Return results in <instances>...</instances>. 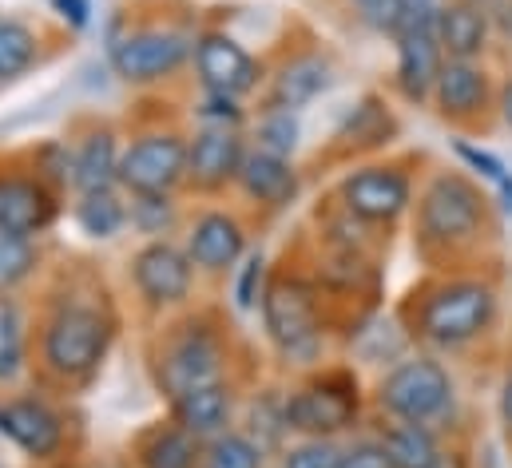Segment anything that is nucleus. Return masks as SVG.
Listing matches in <instances>:
<instances>
[{
  "label": "nucleus",
  "instance_id": "obj_1",
  "mask_svg": "<svg viewBox=\"0 0 512 468\" xmlns=\"http://www.w3.org/2000/svg\"><path fill=\"white\" fill-rule=\"evenodd\" d=\"M501 211L493 195L469 171H433L413 203V246L417 254L445 270L453 262L477 258L485 242L497 238Z\"/></svg>",
  "mask_w": 512,
  "mask_h": 468
},
{
  "label": "nucleus",
  "instance_id": "obj_2",
  "mask_svg": "<svg viewBox=\"0 0 512 468\" xmlns=\"http://www.w3.org/2000/svg\"><path fill=\"white\" fill-rule=\"evenodd\" d=\"M409 338L429 353H457L493 334L501 318V294L481 274H437L409 294Z\"/></svg>",
  "mask_w": 512,
  "mask_h": 468
},
{
  "label": "nucleus",
  "instance_id": "obj_3",
  "mask_svg": "<svg viewBox=\"0 0 512 468\" xmlns=\"http://www.w3.org/2000/svg\"><path fill=\"white\" fill-rule=\"evenodd\" d=\"M112 342L116 318L108 314V306L60 298L40 322V365L64 385H84L108 361Z\"/></svg>",
  "mask_w": 512,
  "mask_h": 468
},
{
  "label": "nucleus",
  "instance_id": "obj_4",
  "mask_svg": "<svg viewBox=\"0 0 512 468\" xmlns=\"http://www.w3.org/2000/svg\"><path fill=\"white\" fill-rule=\"evenodd\" d=\"M266 342L290 369H318L326 350V318H322V290L318 282L282 270L270 274L266 294L258 302Z\"/></svg>",
  "mask_w": 512,
  "mask_h": 468
},
{
  "label": "nucleus",
  "instance_id": "obj_5",
  "mask_svg": "<svg viewBox=\"0 0 512 468\" xmlns=\"http://www.w3.org/2000/svg\"><path fill=\"white\" fill-rule=\"evenodd\" d=\"M155 385L167 401L215 385V381H231V346L223 338V330L207 318V314H191L183 322H175L171 330L159 334V350L151 361Z\"/></svg>",
  "mask_w": 512,
  "mask_h": 468
},
{
  "label": "nucleus",
  "instance_id": "obj_6",
  "mask_svg": "<svg viewBox=\"0 0 512 468\" xmlns=\"http://www.w3.org/2000/svg\"><path fill=\"white\" fill-rule=\"evenodd\" d=\"M374 405L385 421H417L441 429L457 405V381L437 353H409L378 377Z\"/></svg>",
  "mask_w": 512,
  "mask_h": 468
},
{
  "label": "nucleus",
  "instance_id": "obj_7",
  "mask_svg": "<svg viewBox=\"0 0 512 468\" xmlns=\"http://www.w3.org/2000/svg\"><path fill=\"white\" fill-rule=\"evenodd\" d=\"M362 381L350 365L314 369L298 389L286 393V421L294 437H342L362 425Z\"/></svg>",
  "mask_w": 512,
  "mask_h": 468
},
{
  "label": "nucleus",
  "instance_id": "obj_8",
  "mask_svg": "<svg viewBox=\"0 0 512 468\" xmlns=\"http://www.w3.org/2000/svg\"><path fill=\"white\" fill-rule=\"evenodd\" d=\"M195 52V32L175 28V24H147L131 28L112 40V72L131 88H155L171 80Z\"/></svg>",
  "mask_w": 512,
  "mask_h": 468
},
{
  "label": "nucleus",
  "instance_id": "obj_9",
  "mask_svg": "<svg viewBox=\"0 0 512 468\" xmlns=\"http://www.w3.org/2000/svg\"><path fill=\"white\" fill-rule=\"evenodd\" d=\"M334 199L366 227H397L413 211V171L405 163H358L338 179Z\"/></svg>",
  "mask_w": 512,
  "mask_h": 468
},
{
  "label": "nucleus",
  "instance_id": "obj_10",
  "mask_svg": "<svg viewBox=\"0 0 512 468\" xmlns=\"http://www.w3.org/2000/svg\"><path fill=\"white\" fill-rule=\"evenodd\" d=\"M187 183V135L175 127H155L135 135L120 159L124 195H175Z\"/></svg>",
  "mask_w": 512,
  "mask_h": 468
},
{
  "label": "nucleus",
  "instance_id": "obj_11",
  "mask_svg": "<svg viewBox=\"0 0 512 468\" xmlns=\"http://www.w3.org/2000/svg\"><path fill=\"white\" fill-rule=\"evenodd\" d=\"M195 274L199 270H195L191 254L171 238H151L131 254V286H135L139 302L155 314L187 306V298L195 290Z\"/></svg>",
  "mask_w": 512,
  "mask_h": 468
},
{
  "label": "nucleus",
  "instance_id": "obj_12",
  "mask_svg": "<svg viewBox=\"0 0 512 468\" xmlns=\"http://www.w3.org/2000/svg\"><path fill=\"white\" fill-rule=\"evenodd\" d=\"M429 104L441 123L473 131L497 112V84L481 60H445Z\"/></svg>",
  "mask_w": 512,
  "mask_h": 468
},
{
  "label": "nucleus",
  "instance_id": "obj_13",
  "mask_svg": "<svg viewBox=\"0 0 512 468\" xmlns=\"http://www.w3.org/2000/svg\"><path fill=\"white\" fill-rule=\"evenodd\" d=\"M0 437L12 449H20L28 461L52 465L64 453L68 429H64V417H60V409L52 401L20 393V397H4L0 401Z\"/></svg>",
  "mask_w": 512,
  "mask_h": 468
},
{
  "label": "nucleus",
  "instance_id": "obj_14",
  "mask_svg": "<svg viewBox=\"0 0 512 468\" xmlns=\"http://www.w3.org/2000/svg\"><path fill=\"white\" fill-rule=\"evenodd\" d=\"M191 64H195V80H199L203 92H219V96L243 100L262 84V64L251 56V48L239 44L235 36L219 32V28L195 36Z\"/></svg>",
  "mask_w": 512,
  "mask_h": 468
},
{
  "label": "nucleus",
  "instance_id": "obj_15",
  "mask_svg": "<svg viewBox=\"0 0 512 468\" xmlns=\"http://www.w3.org/2000/svg\"><path fill=\"white\" fill-rule=\"evenodd\" d=\"M251 151L247 131H231V127H199L195 135H187V183L195 195H223L227 187H235L239 167Z\"/></svg>",
  "mask_w": 512,
  "mask_h": 468
},
{
  "label": "nucleus",
  "instance_id": "obj_16",
  "mask_svg": "<svg viewBox=\"0 0 512 468\" xmlns=\"http://www.w3.org/2000/svg\"><path fill=\"white\" fill-rule=\"evenodd\" d=\"M183 250L191 254V262H195L199 274L219 278V274L235 270V266L247 258V227H243V219L231 215V211H219V207L199 211V215L187 223Z\"/></svg>",
  "mask_w": 512,
  "mask_h": 468
},
{
  "label": "nucleus",
  "instance_id": "obj_17",
  "mask_svg": "<svg viewBox=\"0 0 512 468\" xmlns=\"http://www.w3.org/2000/svg\"><path fill=\"white\" fill-rule=\"evenodd\" d=\"M60 219V191L44 183L36 171H4L0 175V227L28 238H40Z\"/></svg>",
  "mask_w": 512,
  "mask_h": 468
},
{
  "label": "nucleus",
  "instance_id": "obj_18",
  "mask_svg": "<svg viewBox=\"0 0 512 468\" xmlns=\"http://www.w3.org/2000/svg\"><path fill=\"white\" fill-rule=\"evenodd\" d=\"M334 60L326 52H298L290 56L266 88V104L262 108H282V112H302L310 108L318 96H326L334 88Z\"/></svg>",
  "mask_w": 512,
  "mask_h": 468
},
{
  "label": "nucleus",
  "instance_id": "obj_19",
  "mask_svg": "<svg viewBox=\"0 0 512 468\" xmlns=\"http://www.w3.org/2000/svg\"><path fill=\"white\" fill-rule=\"evenodd\" d=\"M235 187L243 191L247 203H255L262 211H286L302 195V175H298L294 159H282V155L251 147L243 167H239Z\"/></svg>",
  "mask_w": 512,
  "mask_h": 468
},
{
  "label": "nucleus",
  "instance_id": "obj_20",
  "mask_svg": "<svg viewBox=\"0 0 512 468\" xmlns=\"http://www.w3.org/2000/svg\"><path fill=\"white\" fill-rule=\"evenodd\" d=\"M397 135H401V123L389 112L385 96L370 92V96H362V100L342 116V123L334 127L330 151L342 155V159H350V155H370V151H378V147H389Z\"/></svg>",
  "mask_w": 512,
  "mask_h": 468
},
{
  "label": "nucleus",
  "instance_id": "obj_21",
  "mask_svg": "<svg viewBox=\"0 0 512 468\" xmlns=\"http://www.w3.org/2000/svg\"><path fill=\"white\" fill-rule=\"evenodd\" d=\"M171 405V421L183 425L191 437L199 441H211L227 429H235V417H239V393L231 381H215V385H203V389H191Z\"/></svg>",
  "mask_w": 512,
  "mask_h": 468
},
{
  "label": "nucleus",
  "instance_id": "obj_22",
  "mask_svg": "<svg viewBox=\"0 0 512 468\" xmlns=\"http://www.w3.org/2000/svg\"><path fill=\"white\" fill-rule=\"evenodd\" d=\"M437 40L445 60H485L493 48L489 12L469 0H441L437 8Z\"/></svg>",
  "mask_w": 512,
  "mask_h": 468
},
{
  "label": "nucleus",
  "instance_id": "obj_23",
  "mask_svg": "<svg viewBox=\"0 0 512 468\" xmlns=\"http://www.w3.org/2000/svg\"><path fill=\"white\" fill-rule=\"evenodd\" d=\"M120 135L112 127H92L72 143V191H104V187H120Z\"/></svg>",
  "mask_w": 512,
  "mask_h": 468
},
{
  "label": "nucleus",
  "instance_id": "obj_24",
  "mask_svg": "<svg viewBox=\"0 0 512 468\" xmlns=\"http://www.w3.org/2000/svg\"><path fill=\"white\" fill-rule=\"evenodd\" d=\"M131 461H135V468H199L203 441L167 417V421L147 425L131 441Z\"/></svg>",
  "mask_w": 512,
  "mask_h": 468
},
{
  "label": "nucleus",
  "instance_id": "obj_25",
  "mask_svg": "<svg viewBox=\"0 0 512 468\" xmlns=\"http://www.w3.org/2000/svg\"><path fill=\"white\" fill-rule=\"evenodd\" d=\"M374 437H378V445L385 449L393 468H433L441 449H445L441 429L417 425V421H385L382 417Z\"/></svg>",
  "mask_w": 512,
  "mask_h": 468
},
{
  "label": "nucleus",
  "instance_id": "obj_26",
  "mask_svg": "<svg viewBox=\"0 0 512 468\" xmlns=\"http://www.w3.org/2000/svg\"><path fill=\"white\" fill-rule=\"evenodd\" d=\"M72 219H76V227L88 234V238L108 242V238L128 231V195L120 187L84 191V195H76Z\"/></svg>",
  "mask_w": 512,
  "mask_h": 468
},
{
  "label": "nucleus",
  "instance_id": "obj_27",
  "mask_svg": "<svg viewBox=\"0 0 512 468\" xmlns=\"http://www.w3.org/2000/svg\"><path fill=\"white\" fill-rule=\"evenodd\" d=\"M243 433L258 441L270 457H278L294 437L290 421H286V393H278V389L255 393V401L247 405V417H243Z\"/></svg>",
  "mask_w": 512,
  "mask_h": 468
},
{
  "label": "nucleus",
  "instance_id": "obj_28",
  "mask_svg": "<svg viewBox=\"0 0 512 468\" xmlns=\"http://www.w3.org/2000/svg\"><path fill=\"white\" fill-rule=\"evenodd\" d=\"M247 139H251V147H258V151L294 159V151L302 147V123H298V112L262 108L258 119H251V135H247Z\"/></svg>",
  "mask_w": 512,
  "mask_h": 468
},
{
  "label": "nucleus",
  "instance_id": "obj_29",
  "mask_svg": "<svg viewBox=\"0 0 512 468\" xmlns=\"http://www.w3.org/2000/svg\"><path fill=\"white\" fill-rule=\"evenodd\" d=\"M266 449L251 441L243 429H227L211 441H203V461L199 468H266Z\"/></svg>",
  "mask_w": 512,
  "mask_h": 468
},
{
  "label": "nucleus",
  "instance_id": "obj_30",
  "mask_svg": "<svg viewBox=\"0 0 512 468\" xmlns=\"http://www.w3.org/2000/svg\"><path fill=\"white\" fill-rule=\"evenodd\" d=\"M128 227L135 234L151 238H171L179 227V203L175 195H128Z\"/></svg>",
  "mask_w": 512,
  "mask_h": 468
},
{
  "label": "nucleus",
  "instance_id": "obj_31",
  "mask_svg": "<svg viewBox=\"0 0 512 468\" xmlns=\"http://www.w3.org/2000/svg\"><path fill=\"white\" fill-rule=\"evenodd\" d=\"M40 56V40L24 20L0 16V84L24 76Z\"/></svg>",
  "mask_w": 512,
  "mask_h": 468
},
{
  "label": "nucleus",
  "instance_id": "obj_32",
  "mask_svg": "<svg viewBox=\"0 0 512 468\" xmlns=\"http://www.w3.org/2000/svg\"><path fill=\"white\" fill-rule=\"evenodd\" d=\"M36 266H40L36 238L0 227V294L20 290V286L36 274Z\"/></svg>",
  "mask_w": 512,
  "mask_h": 468
},
{
  "label": "nucleus",
  "instance_id": "obj_33",
  "mask_svg": "<svg viewBox=\"0 0 512 468\" xmlns=\"http://www.w3.org/2000/svg\"><path fill=\"white\" fill-rule=\"evenodd\" d=\"M346 445L334 437H298L278 453V468H342Z\"/></svg>",
  "mask_w": 512,
  "mask_h": 468
},
{
  "label": "nucleus",
  "instance_id": "obj_34",
  "mask_svg": "<svg viewBox=\"0 0 512 468\" xmlns=\"http://www.w3.org/2000/svg\"><path fill=\"white\" fill-rule=\"evenodd\" d=\"M239 278H235V290H231V298H235V310L239 314H251L258 310V302H262V294H266V282H270V266H266V254L255 250V254H247L239 266Z\"/></svg>",
  "mask_w": 512,
  "mask_h": 468
},
{
  "label": "nucleus",
  "instance_id": "obj_35",
  "mask_svg": "<svg viewBox=\"0 0 512 468\" xmlns=\"http://www.w3.org/2000/svg\"><path fill=\"white\" fill-rule=\"evenodd\" d=\"M453 155L461 159V171H469L473 179L489 183L493 191L505 187L512 179V171L505 167L501 155H493V151H485V147H477V143H469V139H457V143H453Z\"/></svg>",
  "mask_w": 512,
  "mask_h": 468
},
{
  "label": "nucleus",
  "instance_id": "obj_36",
  "mask_svg": "<svg viewBox=\"0 0 512 468\" xmlns=\"http://www.w3.org/2000/svg\"><path fill=\"white\" fill-rule=\"evenodd\" d=\"M195 119H199V127H231V131H247L251 127V116H247L243 100L219 96V92H203V100L195 108Z\"/></svg>",
  "mask_w": 512,
  "mask_h": 468
},
{
  "label": "nucleus",
  "instance_id": "obj_37",
  "mask_svg": "<svg viewBox=\"0 0 512 468\" xmlns=\"http://www.w3.org/2000/svg\"><path fill=\"white\" fill-rule=\"evenodd\" d=\"M32 171H36L44 183H52L56 191L72 187V147H68V143H60V139L44 143V147L36 151V163H32Z\"/></svg>",
  "mask_w": 512,
  "mask_h": 468
},
{
  "label": "nucleus",
  "instance_id": "obj_38",
  "mask_svg": "<svg viewBox=\"0 0 512 468\" xmlns=\"http://www.w3.org/2000/svg\"><path fill=\"white\" fill-rule=\"evenodd\" d=\"M342 468H393V465H389L385 449L378 445V437H358V441L346 445Z\"/></svg>",
  "mask_w": 512,
  "mask_h": 468
},
{
  "label": "nucleus",
  "instance_id": "obj_39",
  "mask_svg": "<svg viewBox=\"0 0 512 468\" xmlns=\"http://www.w3.org/2000/svg\"><path fill=\"white\" fill-rule=\"evenodd\" d=\"M48 4H52L56 20L68 24L72 32H84L92 24V0H48Z\"/></svg>",
  "mask_w": 512,
  "mask_h": 468
},
{
  "label": "nucleus",
  "instance_id": "obj_40",
  "mask_svg": "<svg viewBox=\"0 0 512 468\" xmlns=\"http://www.w3.org/2000/svg\"><path fill=\"white\" fill-rule=\"evenodd\" d=\"M485 12H489V24H493V36L512 40V0H489Z\"/></svg>",
  "mask_w": 512,
  "mask_h": 468
},
{
  "label": "nucleus",
  "instance_id": "obj_41",
  "mask_svg": "<svg viewBox=\"0 0 512 468\" xmlns=\"http://www.w3.org/2000/svg\"><path fill=\"white\" fill-rule=\"evenodd\" d=\"M497 417H501V429H505V437L512 441V369L505 373V381H501V393H497Z\"/></svg>",
  "mask_w": 512,
  "mask_h": 468
},
{
  "label": "nucleus",
  "instance_id": "obj_42",
  "mask_svg": "<svg viewBox=\"0 0 512 468\" xmlns=\"http://www.w3.org/2000/svg\"><path fill=\"white\" fill-rule=\"evenodd\" d=\"M433 468H473V461H469V449H465V445H445Z\"/></svg>",
  "mask_w": 512,
  "mask_h": 468
},
{
  "label": "nucleus",
  "instance_id": "obj_43",
  "mask_svg": "<svg viewBox=\"0 0 512 468\" xmlns=\"http://www.w3.org/2000/svg\"><path fill=\"white\" fill-rule=\"evenodd\" d=\"M497 116H501V123L512 131V76H505V80L497 84Z\"/></svg>",
  "mask_w": 512,
  "mask_h": 468
},
{
  "label": "nucleus",
  "instance_id": "obj_44",
  "mask_svg": "<svg viewBox=\"0 0 512 468\" xmlns=\"http://www.w3.org/2000/svg\"><path fill=\"white\" fill-rule=\"evenodd\" d=\"M350 4H358V8H370V4H378V0H350Z\"/></svg>",
  "mask_w": 512,
  "mask_h": 468
},
{
  "label": "nucleus",
  "instance_id": "obj_45",
  "mask_svg": "<svg viewBox=\"0 0 512 468\" xmlns=\"http://www.w3.org/2000/svg\"><path fill=\"white\" fill-rule=\"evenodd\" d=\"M469 4H477V8H485V4H489V0H469Z\"/></svg>",
  "mask_w": 512,
  "mask_h": 468
}]
</instances>
